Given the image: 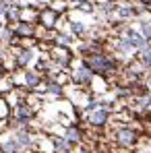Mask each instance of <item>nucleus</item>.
I'll use <instances>...</instances> for the list:
<instances>
[{"label": "nucleus", "instance_id": "f257e3e1", "mask_svg": "<svg viewBox=\"0 0 151 153\" xmlns=\"http://www.w3.org/2000/svg\"><path fill=\"white\" fill-rule=\"evenodd\" d=\"M93 73L97 76H108L112 75V73H116L118 71V62H116V58H112L110 54H106V52H93V54H87V56H83L81 58Z\"/></svg>", "mask_w": 151, "mask_h": 153}, {"label": "nucleus", "instance_id": "f03ea898", "mask_svg": "<svg viewBox=\"0 0 151 153\" xmlns=\"http://www.w3.org/2000/svg\"><path fill=\"white\" fill-rule=\"evenodd\" d=\"M68 76H71V81L75 83L77 87H89V85L95 81V76H97V75H95V73H93V71H91V68L81 60L75 68H71Z\"/></svg>", "mask_w": 151, "mask_h": 153}, {"label": "nucleus", "instance_id": "7ed1b4c3", "mask_svg": "<svg viewBox=\"0 0 151 153\" xmlns=\"http://www.w3.org/2000/svg\"><path fill=\"white\" fill-rule=\"evenodd\" d=\"M48 56H50L52 62H56L62 68H68L73 64V60H75V56H73V52H71L68 46H58V44H54L48 50Z\"/></svg>", "mask_w": 151, "mask_h": 153}, {"label": "nucleus", "instance_id": "20e7f679", "mask_svg": "<svg viewBox=\"0 0 151 153\" xmlns=\"http://www.w3.org/2000/svg\"><path fill=\"white\" fill-rule=\"evenodd\" d=\"M114 141L118 147L122 149H132L137 143H139V132L130 126H120L116 132H114Z\"/></svg>", "mask_w": 151, "mask_h": 153}, {"label": "nucleus", "instance_id": "39448f33", "mask_svg": "<svg viewBox=\"0 0 151 153\" xmlns=\"http://www.w3.org/2000/svg\"><path fill=\"white\" fill-rule=\"evenodd\" d=\"M46 85L44 75L37 71V68H25L23 71V89L29 91H44L42 87Z\"/></svg>", "mask_w": 151, "mask_h": 153}, {"label": "nucleus", "instance_id": "423d86ee", "mask_svg": "<svg viewBox=\"0 0 151 153\" xmlns=\"http://www.w3.org/2000/svg\"><path fill=\"white\" fill-rule=\"evenodd\" d=\"M37 23L52 31V29H56V25L60 23V13L48 4V6H44V8H39V21H37Z\"/></svg>", "mask_w": 151, "mask_h": 153}, {"label": "nucleus", "instance_id": "0eeeda50", "mask_svg": "<svg viewBox=\"0 0 151 153\" xmlns=\"http://www.w3.org/2000/svg\"><path fill=\"white\" fill-rule=\"evenodd\" d=\"M35 52L27 46H21L15 50V68L17 71H25V68H31V62H33V56Z\"/></svg>", "mask_w": 151, "mask_h": 153}, {"label": "nucleus", "instance_id": "6e6552de", "mask_svg": "<svg viewBox=\"0 0 151 153\" xmlns=\"http://www.w3.org/2000/svg\"><path fill=\"white\" fill-rule=\"evenodd\" d=\"M87 122H89V126H93V128H103L110 122V110L106 105H101L97 110L89 112L87 114Z\"/></svg>", "mask_w": 151, "mask_h": 153}, {"label": "nucleus", "instance_id": "1a4fd4ad", "mask_svg": "<svg viewBox=\"0 0 151 153\" xmlns=\"http://www.w3.org/2000/svg\"><path fill=\"white\" fill-rule=\"evenodd\" d=\"M122 35L130 39V44L135 46V50H143V48H149V46H151L149 42L145 39V35H143L139 29H132V27H128V25L122 27Z\"/></svg>", "mask_w": 151, "mask_h": 153}, {"label": "nucleus", "instance_id": "9d476101", "mask_svg": "<svg viewBox=\"0 0 151 153\" xmlns=\"http://www.w3.org/2000/svg\"><path fill=\"white\" fill-rule=\"evenodd\" d=\"M35 29H37V23H27V21H19L17 25H13L15 37L19 42L21 39H35Z\"/></svg>", "mask_w": 151, "mask_h": 153}, {"label": "nucleus", "instance_id": "9b49d317", "mask_svg": "<svg viewBox=\"0 0 151 153\" xmlns=\"http://www.w3.org/2000/svg\"><path fill=\"white\" fill-rule=\"evenodd\" d=\"M21 17H23V4L21 2H15V4L8 6V10L4 15V23L6 25H17L21 21Z\"/></svg>", "mask_w": 151, "mask_h": 153}, {"label": "nucleus", "instance_id": "f8f14e48", "mask_svg": "<svg viewBox=\"0 0 151 153\" xmlns=\"http://www.w3.org/2000/svg\"><path fill=\"white\" fill-rule=\"evenodd\" d=\"M52 145H54V153H73L75 151V145L62 134V137H52L50 139Z\"/></svg>", "mask_w": 151, "mask_h": 153}, {"label": "nucleus", "instance_id": "ddd939ff", "mask_svg": "<svg viewBox=\"0 0 151 153\" xmlns=\"http://www.w3.org/2000/svg\"><path fill=\"white\" fill-rule=\"evenodd\" d=\"M114 50L118 52L120 56H130L135 50V46L130 44V39L128 37H124V35H120V37H116V42H114Z\"/></svg>", "mask_w": 151, "mask_h": 153}, {"label": "nucleus", "instance_id": "4468645a", "mask_svg": "<svg viewBox=\"0 0 151 153\" xmlns=\"http://www.w3.org/2000/svg\"><path fill=\"white\" fill-rule=\"evenodd\" d=\"M116 15H118V19H122V21H130V19H137V10H135V4H132V2H124V4H118V8H116Z\"/></svg>", "mask_w": 151, "mask_h": 153}, {"label": "nucleus", "instance_id": "2eb2a0df", "mask_svg": "<svg viewBox=\"0 0 151 153\" xmlns=\"http://www.w3.org/2000/svg\"><path fill=\"white\" fill-rule=\"evenodd\" d=\"M64 137L73 143V145H79L81 141H83V130H81V126H77V124H68V126L64 128Z\"/></svg>", "mask_w": 151, "mask_h": 153}, {"label": "nucleus", "instance_id": "dca6fc26", "mask_svg": "<svg viewBox=\"0 0 151 153\" xmlns=\"http://www.w3.org/2000/svg\"><path fill=\"white\" fill-rule=\"evenodd\" d=\"M68 29H71V33L75 35L77 39H83L89 33V29H87V25L83 21H68Z\"/></svg>", "mask_w": 151, "mask_h": 153}, {"label": "nucleus", "instance_id": "f3484780", "mask_svg": "<svg viewBox=\"0 0 151 153\" xmlns=\"http://www.w3.org/2000/svg\"><path fill=\"white\" fill-rule=\"evenodd\" d=\"M143 66H145V71L149 73L151 71V46L149 48H143V50H137V56H135Z\"/></svg>", "mask_w": 151, "mask_h": 153}, {"label": "nucleus", "instance_id": "a211bd4d", "mask_svg": "<svg viewBox=\"0 0 151 153\" xmlns=\"http://www.w3.org/2000/svg\"><path fill=\"white\" fill-rule=\"evenodd\" d=\"M54 37H56L54 44H58V46H68V48H71L73 42H75V35H73V33H60V31H56Z\"/></svg>", "mask_w": 151, "mask_h": 153}, {"label": "nucleus", "instance_id": "6ab92c4d", "mask_svg": "<svg viewBox=\"0 0 151 153\" xmlns=\"http://www.w3.org/2000/svg\"><path fill=\"white\" fill-rule=\"evenodd\" d=\"M77 10H81V13H87V15H93L95 13V4H93V0H83V2H79L75 4Z\"/></svg>", "mask_w": 151, "mask_h": 153}, {"label": "nucleus", "instance_id": "aec40b11", "mask_svg": "<svg viewBox=\"0 0 151 153\" xmlns=\"http://www.w3.org/2000/svg\"><path fill=\"white\" fill-rule=\"evenodd\" d=\"M139 31L145 35V39L151 44V19H141L139 21Z\"/></svg>", "mask_w": 151, "mask_h": 153}, {"label": "nucleus", "instance_id": "412c9836", "mask_svg": "<svg viewBox=\"0 0 151 153\" xmlns=\"http://www.w3.org/2000/svg\"><path fill=\"white\" fill-rule=\"evenodd\" d=\"M4 79H8V68L4 62H0V81H4Z\"/></svg>", "mask_w": 151, "mask_h": 153}, {"label": "nucleus", "instance_id": "4be33fe9", "mask_svg": "<svg viewBox=\"0 0 151 153\" xmlns=\"http://www.w3.org/2000/svg\"><path fill=\"white\" fill-rule=\"evenodd\" d=\"M8 6H10V4H6L4 0H0V17H2V19H4V15H6V10H8Z\"/></svg>", "mask_w": 151, "mask_h": 153}, {"label": "nucleus", "instance_id": "5701e85b", "mask_svg": "<svg viewBox=\"0 0 151 153\" xmlns=\"http://www.w3.org/2000/svg\"><path fill=\"white\" fill-rule=\"evenodd\" d=\"M4 60H6V46L0 44V62H4Z\"/></svg>", "mask_w": 151, "mask_h": 153}, {"label": "nucleus", "instance_id": "b1692460", "mask_svg": "<svg viewBox=\"0 0 151 153\" xmlns=\"http://www.w3.org/2000/svg\"><path fill=\"white\" fill-rule=\"evenodd\" d=\"M71 4H79V2H83V0H68Z\"/></svg>", "mask_w": 151, "mask_h": 153}, {"label": "nucleus", "instance_id": "393cba45", "mask_svg": "<svg viewBox=\"0 0 151 153\" xmlns=\"http://www.w3.org/2000/svg\"><path fill=\"white\" fill-rule=\"evenodd\" d=\"M6 25V23H4V19H2V17H0V29H2V27Z\"/></svg>", "mask_w": 151, "mask_h": 153}, {"label": "nucleus", "instance_id": "a878e982", "mask_svg": "<svg viewBox=\"0 0 151 153\" xmlns=\"http://www.w3.org/2000/svg\"><path fill=\"white\" fill-rule=\"evenodd\" d=\"M52 2H68V0H52Z\"/></svg>", "mask_w": 151, "mask_h": 153}, {"label": "nucleus", "instance_id": "bb28decb", "mask_svg": "<svg viewBox=\"0 0 151 153\" xmlns=\"http://www.w3.org/2000/svg\"><path fill=\"white\" fill-rule=\"evenodd\" d=\"M0 153H4V151H2V147H0Z\"/></svg>", "mask_w": 151, "mask_h": 153}]
</instances>
